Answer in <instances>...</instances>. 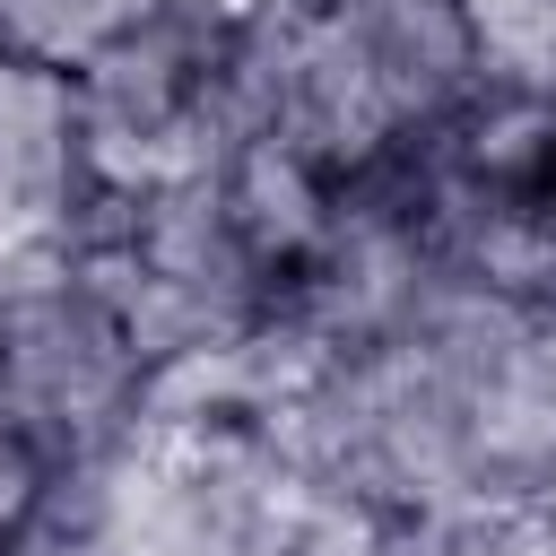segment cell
Here are the masks:
<instances>
[{"label": "cell", "mask_w": 556, "mask_h": 556, "mask_svg": "<svg viewBox=\"0 0 556 556\" xmlns=\"http://www.w3.org/2000/svg\"><path fill=\"white\" fill-rule=\"evenodd\" d=\"M217 17L156 9L139 35H122L104 61H87L78 87V148L96 208L104 200H148L174 182H200L226 139H235V70H226Z\"/></svg>", "instance_id": "cell-1"}, {"label": "cell", "mask_w": 556, "mask_h": 556, "mask_svg": "<svg viewBox=\"0 0 556 556\" xmlns=\"http://www.w3.org/2000/svg\"><path fill=\"white\" fill-rule=\"evenodd\" d=\"M148 400V365L96 304L78 252L26 261L0 278V408L35 434V452L70 478L96 460Z\"/></svg>", "instance_id": "cell-2"}, {"label": "cell", "mask_w": 556, "mask_h": 556, "mask_svg": "<svg viewBox=\"0 0 556 556\" xmlns=\"http://www.w3.org/2000/svg\"><path fill=\"white\" fill-rule=\"evenodd\" d=\"M165 0H0V61L78 78L87 61H104L122 35H139Z\"/></svg>", "instance_id": "cell-3"}, {"label": "cell", "mask_w": 556, "mask_h": 556, "mask_svg": "<svg viewBox=\"0 0 556 556\" xmlns=\"http://www.w3.org/2000/svg\"><path fill=\"white\" fill-rule=\"evenodd\" d=\"M478 96L556 104V0H460Z\"/></svg>", "instance_id": "cell-4"}, {"label": "cell", "mask_w": 556, "mask_h": 556, "mask_svg": "<svg viewBox=\"0 0 556 556\" xmlns=\"http://www.w3.org/2000/svg\"><path fill=\"white\" fill-rule=\"evenodd\" d=\"M52 486H61V469H52V460L35 452V434L0 408V556H9V547H35V521H43Z\"/></svg>", "instance_id": "cell-5"}, {"label": "cell", "mask_w": 556, "mask_h": 556, "mask_svg": "<svg viewBox=\"0 0 556 556\" xmlns=\"http://www.w3.org/2000/svg\"><path fill=\"white\" fill-rule=\"evenodd\" d=\"M9 556H35V547H9Z\"/></svg>", "instance_id": "cell-6"}]
</instances>
